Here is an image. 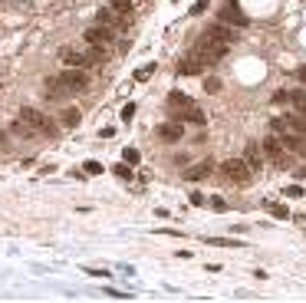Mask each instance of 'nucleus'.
Listing matches in <instances>:
<instances>
[{
  "label": "nucleus",
  "instance_id": "obj_29",
  "mask_svg": "<svg viewBox=\"0 0 306 303\" xmlns=\"http://www.w3.org/2000/svg\"><path fill=\"white\" fill-rule=\"evenodd\" d=\"M132 116H135V102H129V105H125V109H122V122H129Z\"/></svg>",
  "mask_w": 306,
  "mask_h": 303
},
{
  "label": "nucleus",
  "instance_id": "obj_27",
  "mask_svg": "<svg viewBox=\"0 0 306 303\" xmlns=\"http://www.w3.org/2000/svg\"><path fill=\"white\" fill-rule=\"evenodd\" d=\"M211 208L218 211V214H224V211H227V201L221 198V195H214V198H211Z\"/></svg>",
  "mask_w": 306,
  "mask_h": 303
},
{
  "label": "nucleus",
  "instance_id": "obj_11",
  "mask_svg": "<svg viewBox=\"0 0 306 303\" xmlns=\"http://www.w3.org/2000/svg\"><path fill=\"white\" fill-rule=\"evenodd\" d=\"M185 129H181V119H175V122H162L158 125V139L162 142H181Z\"/></svg>",
  "mask_w": 306,
  "mask_h": 303
},
{
  "label": "nucleus",
  "instance_id": "obj_4",
  "mask_svg": "<svg viewBox=\"0 0 306 303\" xmlns=\"http://www.w3.org/2000/svg\"><path fill=\"white\" fill-rule=\"evenodd\" d=\"M59 82H63V89H66L69 96H76V93H82V89L89 86V76L82 73L79 66H69V69L59 73Z\"/></svg>",
  "mask_w": 306,
  "mask_h": 303
},
{
  "label": "nucleus",
  "instance_id": "obj_8",
  "mask_svg": "<svg viewBox=\"0 0 306 303\" xmlns=\"http://www.w3.org/2000/svg\"><path fill=\"white\" fill-rule=\"evenodd\" d=\"M82 40H86V43H93V46H109V43H112V26L96 23V26H89V30L82 33Z\"/></svg>",
  "mask_w": 306,
  "mask_h": 303
},
{
  "label": "nucleus",
  "instance_id": "obj_31",
  "mask_svg": "<svg viewBox=\"0 0 306 303\" xmlns=\"http://www.w3.org/2000/svg\"><path fill=\"white\" fill-rule=\"evenodd\" d=\"M300 82H306V66H303V69H300Z\"/></svg>",
  "mask_w": 306,
  "mask_h": 303
},
{
  "label": "nucleus",
  "instance_id": "obj_5",
  "mask_svg": "<svg viewBox=\"0 0 306 303\" xmlns=\"http://www.w3.org/2000/svg\"><path fill=\"white\" fill-rule=\"evenodd\" d=\"M20 119H23V122L30 125L33 132H37V135H56V129H53V125H50V119H46L43 112L30 109V105H26V109H20Z\"/></svg>",
  "mask_w": 306,
  "mask_h": 303
},
{
  "label": "nucleus",
  "instance_id": "obj_12",
  "mask_svg": "<svg viewBox=\"0 0 306 303\" xmlns=\"http://www.w3.org/2000/svg\"><path fill=\"white\" fill-rule=\"evenodd\" d=\"M191 105H194V102H191V99H188V96H185V93H171V96H168V109H171V112H175V116H178V119H181V116H185V112H188V109H191Z\"/></svg>",
  "mask_w": 306,
  "mask_h": 303
},
{
  "label": "nucleus",
  "instance_id": "obj_19",
  "mask_svg": "<svg viewBox=\"0 0 306 303\" xmlns=\"http://www.w3.org/2000/svg\"><path fill=\"white\" fill-rule=\"evenodd\" d=\"M263 204H267V211H270L273 217H280V221H287V217H290L287 204H280V201H263Z\"/></svg>",
  "mask_w": 306,
  "mask_h": 303
},
{
  "label": "nucleus",
  "instance_id": "obj_16",
  "mask_svg": "<svg viewBox=\"0 0 306 303\" xmlns=\"http://www.w3.org/2000/svg\"><path fill=\"white\" fill-rule=\"evenodd\" d=\"M287 105H293V112L306 122V93H290L287 96Z\"/></svg>",
  "mask_w": 306,
  "mask_h": 303
},
{
  "label": "nucleus",
  "instance_id": "obj_26",
  "mask_svg": "<svg viewBox=\"0 0 306 303\" xmlns=\"http://www.w3.org/2000/svg\"><path fill=\"white\" fill-rule=\"evenodd\" d=\"M138 158H142V155H138L135 149H125L122 152V161H129V165H138Z\"/></svg>",
  "mask_w": 306,
  "mask_h": 303
},
{
  "label": "nucleus",
  "instance_id": "obj_20",
  "mask_svg": "<svg viewBox=\"0 0 306 303\" xmlns=\"http://www.w3.org/2000/svg\"><path fill=\"white\" fill-rule=\"evenodd\" d=\"M151 73H155V63H145V66H138V69H135V82H148Z\"/></svg>",
  "mask_w": 306,
  "mask_h": 303
},
{
  "label": "nucleus",
  "instance_id": "obj_7",
  "mask_svg": "<svg viewBox=\"0 0 306 303\" xmlns=\"http://www.w3.org/2000/svg\"><path fill=\"white\" fill-rule=\"evenodd\" d=\"M218 20H221V23H227V26H237V30H244V26L250 23V17H244V10H240L237 4H224V7H221V13H218Z\"/></svg>",
  "mask_w": 306,
  "mask_h": 303
},
{
  "label": "nucleus",
  "instance_id": "obj_15",
  "mask_svg": "<svg viewBox=\"0 0 306 303\" xmlns=\"http://www.w3.org/2000/svg\"><path fill=\"white\" fill-rule=\"evenodd\" d=\"M181 122H191V125H207V116H204V109H201V105L194 102L191 109H188L185 116H181Z\"/></svg>",
  "mask_w": 306,
  "mask_h": 303
},
{
  "label": "nucleus",
  "instance_id": "obj_18",
  "mask_svg": "<svg viewBox=\"0 0 306 303\" xmlns=\"http://www.w3.org/2000/svg\"><path fill=\"white\" fill-rule=\"evenodd\" d=\"M79 119H82V116H79V109H76V105H66V109L59 112V122H63V125H76Z\"/></svg>",
  "mask_w": 306,
  "mask_h": 303
},
{
  "label": "nucleus",
  "instance_id": "obj_28",
  "mask_svg": "<svg viewBox=\"0 0 306 303\" xmlns=\"http://www.w3.org/2000/svg\"><path fill=\"white\" fill-rule=\"evenodd\" d=\"M82 168H86L89 175H102V165H99V161H93V158H89V161H86Z\"/></svg>",
  "mask_w": 306,
  "mask_h": 303
},
{
  "label": "nucleus",
  "instance_id": "obj_30",
  "mask_svg": "<svg viewBox=\"0 0 306 303\" xmlns=\"http://www.w3.org/2000/svg\"><path fill=\"white\" fill-rule=\"evenodd\" d=\"M287 195H290V198H300L303 188H300V185H293V188H287Z\"/></svg>",
  "mask_w": 306,
  "mask_h": 303
},
{
  "label": "nucleus",
  "instance_id": "obj_21",
  "mask_svg": "<svg viewBox=\"0 0 306 303\" xmlns=\"http://www.w3.org/2000/svg\"><path fill=\"white\" fill-rule=\"evenodd\" d=\"M132 7H135L132 0H112V10H115V13H122V17H129Z\"/></svg>",
  "mask_w": 306,
  "mask_h": 303
},
{
  "label": "nucleus",
  "instance_id": "obj_17",
  "mask_svg": "<svg viewBox=\"0 0 306 303\" xmlns=\"http://www.w3.org/2000/svg\"><path fill=\"white\" fill-rule=\"evenodd\" d=\"M119 17H122V13H115L112 7H106V10H99V23H106V26H119V23H122Z\"/></svg>",
  "mask_w": 306,
  "mask_h": 303
},
{
  "label": "nucleus",
  "instance_id": "obj_23",
  "mask_svg": "<svg viewBox=\"0 0 306 303\" xmlns=\"http://www.w3.org/2000/svg\"><path fill=\"white\" fill-rule=\"evenodd\" d=\"M207 244H218V247H240V241H234V237H207Z\"/></svg>",
  "mask_w": 306,
  "mask_h": 303
},
{
  "label": "nucleus",
  "instance_id": "obj_22",
  "mask_svg": "<svg viewBox=\"0 0 306 303\" xmlns=\"http://www.w3.org/2000/svg\"><path fill=\"white\" fill-rule=\"evenodd\" d=\"M112 175H115V178H122V181H129L132 178V165H129V161H122V165L112 168Z\"/></svg>",
  "mask_w": 306,
  "mask_h": 303
},
{
  "label": "nucleus",
  "instance_id": "obj_6",
  "mask_svg": "<svg viewBox=\"0 0 306 303\" xmlns=\"http://www.w3.org/2000/svg\"><path fill=\"white\" fill-rule=\"evenodd\" d=\"M198 56L211 66V63H221L227 56V43H221V40H214V37H204V43L198 46Z\"/></svg>",
  "mask_w": 306,
  "mask_h": 303
},
{
  "label": "nucleus",
  "instance_id": "obj_9",
  "mask_svg": "<svg viewBox=\"0 0 306 303\" xmlns=\"http://www.w3.org/2000/svg\"><path fill=\"white\" fill-rule=\"evenodd\" d=\"M207 69V63L201 60L198 53H191V56H185V60H178V73L181 76H198V73H204Z\"/></svg>",
  "mask_w": 306,
  "mask_h": 303
},
{
  "label": "nucleus",
  "instance_id": "obj_3",
  "mask_svg": "<svg viewBox=\"0 0 306 303\" xmlns=\"http://www.w3.org/2000/svg\"><path fill=\"white\" fill-rule=\"evenodd\" d=\"M263 155H267L277 168H290V165H293V158L287 155V142H283L277 132H270V135L263 139Z\"/></svg>",
  "mask_w": 306,
  "mask_h": 303
},
{
  "label": "nucleus",
  "instance_id": "obj_1",
  "mask_svg": "<svg viewBox=\"0 0 306 303\" xmlns=\"http://www.w3.org/2000/svg\"><path fill=\"white\" fill-rule=\"evenodd\" d=\"M273 132L287 142V149H293L296 155H306V122L300 116H280V119H273Z\"/></svg>",
  "mask_w": 306,
  "mask_h": 303
},
{
  "label": "nucleus",
  "instance_id": "obj_14",
  "mask_svg": "<svg viewBox=\"0 0 306 303\" xmlns=\"http://www.w3.org/2000/svg\"><path fill=\"white\" fill-rule=\"evenodd\" d=\"M244 161H247V168H250V172H260V168H263V152L260 149H257V145H247V152H244Z\"/></svg>",
  "mask_w": 306,
  "mask_h": 303
},
{
  "label": "nucleus",
  "instance_id": "obj_13",
  "mask_svg": "<svg viewBox=\"0 0 306 303\" xmlns=\"http://www.w3.org/2000/svg\"><path fill=\"white\" fill-rule=\"evenodd\" d=\"M211 172H214V165H211V158H207V161H198V165H191V168H188V172H185V178H188V181H201V178H207Z\"/></svg>",
  "mask_w": 306,
  "mask_h": 303
},
{
  "label": "nucleus",
  "instance_id": "obj_25",
  "mask_svg": "<svg viewBox=\"0 0 306 303\" xmlns=\"http://www.w3.org/2000/svg\"><path fill=\"white\" fill-rule=\"evenodd\" d=\"M218 89H221V79L218 76H207L204 79V93H218Z\"/></svg>",
  "mask_w": 306,
  "mask_h": 303
},
{
  "label": "nucleus",
  "instance_id": "obj_2",
  "mask_svg": "<svg viewBox=\"0 0 306 303\" xmlns=\"http://www.w3.org/2000/svg\"><path fill=\"white\" fill-rule=\"evenodd\" d=\"M221 175H224V181H231V185H237V188H247L250 181H254V172L247 168L244 158H227V161H221Z\"/></svg>",
  "mask_w": 306,
  "mask_h": 303
},
{
  "label": "nucleus",
  "instance_id": "obj_24",
  "mask_svg": "<svg viewBox=\"0 0 306 303\" xmlns=\"http://www.w3.org/2000/svg\"><path fill=\"white\" fill-rule=\"evenodd\" d=\"M204 10H207V0H194L191 10H188V17H198V13H204Z\"/></svg>",
  "mask_w": 306,
  "mask_h": 303
},
{
  "label": "nucleus",
  "instance_id": "obj_10",
  "mask_svg": "<svg viewBox=\"0 0 306 303\" xmlns=\"http://www.w3.org/2000/svg\"><path fill=\"white\" fill-rule=\"evenodd\" d=\"M204 37H214V40H221V43H237V26L214 23V26H207V33H204Z\"/></svg>",
  "mask_w": 306,
  "mask_h": 303
}]
</instances>
